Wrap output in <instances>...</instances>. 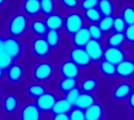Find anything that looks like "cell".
<instances>
[{
  "instance_id": "obj_1",
  "label": "cell",
  "mask_w": 134,
  "mask_h": 120,
  "mask_svg": "<svg viewBox=\"0 0 134 120\" xmlns=\"http://www.w3.org/2000/svg\"><path fill=\"white\" fill-rule=\"evenodd\" d=\"M29 23L30 18L21 10L14 12L5 22V32L7 36L23 39L29 35Z\"/></svg>"
},
{
  "instance_id": "obj_2",
  "label": "cell",
  "mask_w": 134,
  "mask_h": 120,
  "mask_svg": "<svg viewBox=\"0 0 134 120\" xmlns=\"http://www.w3.org/2000/svg\"><path fill=\"white\" fill-rule=\"evenodd\" d=\"M31 77L33 81L48 84L51 83L57 74V67L48 59L36 60L31 69Z\"/></svg>"
},
{
  "instance_id": "obj_3",
  "label": "cell",
  "mask_w": 134,
  "mask_h": 120,
  "mask_svg": "<svg viewBox=\"0 0 134 120\" xmlns=\"http://www.w3.org/2000/svg\"><path fill=\"white\" fill-rule=\"evenodd\" d=\"M64 21L63 27V33L64 36L70 38L79 30L86 25V21L84 18L82 11L75 9L64 13Z\"/></svg>"
},
{
  "instance_id": "obj_4",
  "label": "cell",
  "mask_w": 134,
  "mask_h": 120,
  "mask_svg": "<svg viewBox=\"0 0 134 120\" xmlns=\"http://www.w3.org/2000/svg\"><path fill=\"white\" fill-rule=\"evenodd\" d=\"M4 52L13 61H20L25 52V44L22 39L5 35L2 39Z\"/></svg>"
},
{
  "instance_id": "obj_5",
  "label": "cell",
  "mask_w": 134,
  "mask_h": 120,
  "mask_svg": "<svg viewBox=\"0 0 134 120\" xmlns=\"http://www.w3.org/2000/svg\"><path fill=\"white\" fill-rule=\"evenodd\" d=\"M28 50L35 60L49 58L53 50L49 46L45 37H31L27 45Z\"/></svg>"
},
{
  "instance_id": "obj_6",
  "label": "cell",
  "mask_w": 134,
  "mask_h": 120,
  "mask_svg": "<svg viewBox=\"0 0 134 120\" xmlns=\"http://www.w3.org/2000/svg\"><path fill=\"white\" fill-rule=\"evenodd\" d=\"M25 68L20 61H15L5 70L4 79L7 83L17 86L24 79Z\"/></svg>"
},
{
  "instance_id": "obj_7",
  "label": "cell",
  "mask_w": 134,
  "mask_h": 120,
  "mask_svg": "<svg viewBox=\"0 0 134 120\" xmlns=\"http://www.w3.org/2000/svg\"><path fill=\"white\" fill-rule=\"evenodd\" d=\"M68 57L82 69L90 68L93 64L84 47L71 46L68 52Z\"/></svg>"
},
{
  "instance_id": "obj_8",
  "label": "cell",
  "mask_w": 134,
  "mask_h": 120,
  "mask_svg": "<svg viewBox=\"0 0 134 120\" xmlns=\"http://www.w3.org/2000/svg\"><path fill=\"white\" fill-rule=\"evenodd\" d=\"M82 69L68 57L62 60L57 66V73L60 77L79 79L82 77Z\"/></svg>"
},
{
  "instance_id": "obj_9",
  "label": "cell",
  "mask_w": 134,
  "mask_h": 120,
  "mask_svg": "<svg viewBox=\"0 0 134 120\" xmlns=\"http://www.w3.org/2000/svg\"><path fill=\"white\" fill-rule=\"evenodd\" d=\"M133 89V84L129 80L119 81L113 86L111 92V97L115 102H126Z\"/></svg>"
},
{
  "instance_id": "obj_10",
  "label": "cell",
  "mask_w": 134,
  "mask_h": 120,
  "mask_svg": "<svg viewBox=\"0 0 134 120\" xmlns=\"http://www.w3.org/2000/svg\"><path fill=\"white\" fill-rule=\"evenodd\" d=\"M43 112L40 111L34 100L24 102L18 112L19 120H42Z\"/></svg>"
},
{
  "instance_id": "obj_11",
  "label": "cell",
  "mask_w": 134,
  "mask_h": 120,
  "mask_svg": "<svg viewBox=\"0 0 134 120\" xmlns=\"http://www.w3.org/2000/svg\"><path fill=\"white\" fill-rule=\"evenodd\" d=\"M58 97V94L57 92L48 90L45 94L34 101L42 112L49 113L51 112L53 107L54 106Z\"/></svg>"
},
{
  "instance_id": "obj_12",
  "label": "cell",
  "mask_w": 134,
  "mask_h": 120,
  "mask_svg": "<svg viewBox=\"0 0 134 120\" xmlns=\"http://www.w3.org/2000/svg\"><path fill=\"white\" fill-rule=\"evenodd\" d=\"M104 43L102 41L90 39L84 47L93 64H97L104 59Z\"/></svg>"
},
{
  "instance_id": "obj_13",
  "label": "cell",
  "mask_w": 134,
  "mask_h": 120,
  "mask_svg": "<svg viewBox=\"0 0 134 120\" xmlns=\"http://www.w3.org/2000/svg\"><path fill=\"white\" fill-rule=\"evenodd\" d=\"M116 78L121 80H130L134 78V60L127 57L116 65Z\"/></svg>"
},
{
  "instance_id": "obj_14",
  "label": "cell",
  "mask_w": 134,
  "mask_h": 120,
  "mask_svg": "<svg viewBox=\"0 0 134 120\" xmlns=\"http://www.w3.org/2000/svg\"><path fill=\"white\" fill-rule=\"evenodd\" d=\"M127 57V53L123 49V47L105 46L104 48V59L115 65H117Z\"/></svg>"
},
{
  "instance_id": "obj_15",
  "label": "cell",
  "mask_w": 134,
  "mask_h": 120,
  "mask_svg": "<svg viewBox=\"0 0 134 120\" xmlns=\"http://www.w3.org/2000/svg\"><path fill=\"white\" fill-rule=\"evenodd\" d=\"M20 99L17 95L13 93L7 94L4 95L1 105L3 112L6 115H13L17 111H19L20 105Z\"/></svg>"
},
{
  "instance_id": "obj_16",
  "label": "cell",
  "mask_w": 134,
  "mask_h": 120,
  "mask_svg": "<svg viewBox=\"0 0 134 120\" xmlns=\"http://www.w3.org/2000/svg\"><path fill=\"white\" fill-rule=\"evenodd\" d=\"M48 30L42 16L30 19L29 35L31 37H45Z\"/></svg>"
},
{
  "instance_id": "obj_17",
  "label": "cell",
  "mask_w": 134,
  "mask_h": 120,
  "mask_svg": "<svg viewBox=\"0 0 134 120\" xmlns=\"http://www.w3.org/2000/svg\"><path fill=\"white\" fill-rule=\"evenodd\" d=\"M49 30L62 31L64 21V14L61 10H57L46 17H43Z\"/></svg>"
},
{
  "instance_id": "obj_18",
  "label": "cell",
  "mask_w": 134,
  "mask_h": 120,
  "mask_svg": "<svg viewBox=\"0 0 134 120\" xmlns=\"http://www.w3.org/2000/svg\"><path fill=\"white\" fill-rule=\"evenodd\" d=\"M21 11L30 19L41 16L40 0H21Z\"/></svg>"
},
{
  "instance_id": "obj_19",
  "label": "cell",
  "mask_w": 134,
  "mask_h": 120,
  "mask_svg": "<svg viewBox=\"0 0 134 120\" xmlns=\"http://www.w3.org/2000/svg\"><path fill=\"white\" fill-rule=\"evenodd\" d=\"M79 81V86L80 87L82 92L94 94L100 86L99 79L93 75H87L80 78Z\"/></svg>"
},
{
  "instance_id": "obj_20",
  "label": "cell",
  "mask_w": 134,
  "mask_h": 120,
  "mask_svg": "<svg viewBox=\"0 0 134 120\" xmlns=\"http://www.w3.org/2000/svg\"><path fill=\"white\" fill-rule=\"evenodd\" d=\"M69 39H70L71 46H77V47H85L86 45L91 39V37H90L89 30L86 25L85 27L79 30L77 32H75Z\"/></svg>"
},
{
  "instance_id": "obj_21",
  "label": "cell",
  "mask_w": 134,
  "mask_h": 120,
  "mask_svg": "<svg viewBox=\"0 0 134 120\" xmlns=\"http://www.w3.org/2000/svg\"><path fill=\"white\" fill-rule=\"evenodd\" d=\"M104 43L106 46L123 47L126 44L124 32H118L112 31L105 35Z\"/></svg>"
},
{
  "instance_id": "obj_22",
  "label": "cell",
  "mask_w": 134,
  "mask_h": 120,
  "mask_svg": "<svg viewBox=\"0 0 134 120\" xmlns=\"http://www.w3.org/2000/svg\"><path fill=\"white\" fill-rule=\"evenodd\" d=\"M48 90L47 86L45 83L33 81L27 84L25 87L26 94L33 100H35Z\"/></svg>"
},
{
  "instance_id": "obj_23",
  "label": "cell",
  "mask_w": 134,
  "mask_h": 120,
  "mask_svg": "<svg viewBox=\"0 0 134 120\" xmlns=\"http://www.w3.org/2000/svg\"><path fill=\"white\" fill-rule=\"evenodd\" d=\"M84 112L86 120H99L104 119L105 115V108L104 105L98 101L87 108Z\"/></svg>"
},
{
  "instance_id": "obj_24",
  "label": "cell",
  "mask_w": 134,
  "mask_h": 120,
  "mask_svg": "<svg viewBox=\"0 0 134 120\" xmlns=\"http://www.w3.org/2000/svg\"><path fill=\"white\" fill-rule=\"evenodd\" d=\"M64 35L62 31L48 30L45 35V39L47 41L49 46L53 50V51L57 50L61 46Z\"/></svg>"
},
{
  "instance_id": "obj_25",
  "label": "cell",
  "mask_w": 134,
  "mask_h": 120,
  "mask_svg": "<svg viewBox=\"0 0 134 120\" xmlns=\"http://www.w3.org/2000/svg\"><path fill=\"white\" fill-rule=\"evenodd\" d=\"M97 71L104 78L112 79L116 77V65L104 59L97 63Z\"/></svg>"
},
{
  "instance_id": "obj_26",
  "label": "cell",
  "mask_w": 134,
  "mask_h": 120,
  "mask_svg": "<svg viewBox=\"0 0 134 120\" xmlns=\"http://www.w3.org/2000/svg\"><path fill=\"white\" fill-rule=\"evenodd\" d=\"M79 86V79L72 78L60 77L57 83V90L61 96L64 95L67 92L71 90L75 86Z\"/></svg>"
},
{
  "instance_id": "obj_27",
  "label": "cell",
  "mask_w": 134,
  "mask_h": 120,
  "mask_svg": "<svg viewBox=\"0 0 134 120\" xmlns=\"http://www.w3.org/2000/svg\"><path fill=\"white\" fill-rule=\"evenodd\" d=\"M97 101V98L96 97L94 94L82 92L79 97H78L75 104V106L82 110H86L87 108L90 107Z\"/></svg>"
},
{
  "instance_id": "obj_28",
  "label": "cell",
  "mask_w": 134,
  "mask_h": 120,
  "mask_svg": "<svg viewBox=\"0 0 134 120\" xmlns=\"http://www.w3.org/2000/svg\"><path fill=\"white\" fill-rule=\"evenodd\" d=\"M74 106L64 97L60 96L57 98L51 114H68Z\"/></svg>"
},
{
  "instance_id": "obj_29",
  "label": "cell",
  "mask_w": 134,
  "mask_h": 120,
  "mask_svg": "<svg viewBox=\"0 0 134 120\" xmlns=\"http://www.w3.org/2000/svg\"><path fill=\"white\" fill-rule=\"evenodd\" d=\"M41 16L46 17L59 10L58 0H40Z\"/></svg>"
},
{
  "instance_id": "obj_30",
  "label": "cell",
  "mask_w": 134,
  "mask_h": 120,
  "mask_svg": "<svg viewBox=\"0 0 134 120\" xmlns=\"http://www.w3.org/2000/svg\"><path fill=\"white\" fill-rule=\"evenodd\" d=\"M98 9L103 16H114L115 14V4L113 0H99Z\"/></svg>"
},
{
  "instance_id": "obj_31",
  "label": "cell",
  "mask_w": 134,
  "mask_h": 120,
  "mask_svg": "<svg viewBox=\"0 0 134 120\" xmlns=\"http://www.w3.org/2000/svg\"><path fill=\"white\" fill-rule=\"evenodd\" d=\"M82 13L87 24H98L103 17L97 7L84 10L82 11Z\"/></svg>"
},
{
  "instance_id": "obj_32",
  "label": "cell",
  "mask_w": 134,
  "mask_h": 120,
  "mask_svg": "<svg viewBox=\"0 0 134 120\" xmlns=\"http://www.w3.org/2000/svg\"><path fill=\"white\" fill-rule=\"evenodd\" d=\"M127 25L134 24V6L128 4L123 6L119 13Z\"/></svg>"
},
{
  "instance_id": "obj_33",
  "label": "cell",
  "mask_w": 134,
  "mask_h": 120,
  "mask_svg": "<svg viewBox=\"0 0 134 120\" xmlns=\"http://www.w3.org/2000/svg\"><path fill=\"white\" fill-rule=\"evenodd\" d=\"M113 22L114 16H103L99 21L98 25L105 35L113 31Z\"/></svg>"
},
{
  "instance_id": "obj_34",
  "label": "cell",
  "mask_w": 134,
  "mask_h": 120,
  "mask_svg": "<svg viewBox=\"0 0 134 120\" xmlns=\"http://www.w3.org/2000/svg\"><path fill=\"white\" fill-rule=\"evenodd\" d=\"M86 27L89 30L91 39L102 41V42L104 41L105 35L100 28L98 24H87Z\"/></svg>"
},
{
  "instance_id": "obj_35",
  "label": "cell",
  "mask_w": 134,
  "mask_h": 120,
  "mask_svg": "<svg viewBox=\"0 0 134 120\" xmlns=\"http://www.w3.org/2000/svg\"><path fill=\"white\" fill-rule=\"evenodd\" d=\"M59 9L64 10L65 12L75 10L79 9L80 0H58Z\"/></svg>"
},
{
  "instance_id": "obj_36",
  "label": "cell",
  "mask_w": 134,
  "mask_h": 120,
  "mask_svg": "<svg viewBox=\"0 0 134 120\" xmlns=\"http://www.w3.org/2000/svg\"><path fill=\"white\" fill-rule=\"evenodd\" d=\"M126 27L127 24L122 19V17L119 14H115L113 22V31L118 32H124Z\"/></svg>"
},
{
  "instance_id": "obj_37",
  "label": "cell",
  "mask_w": 134,
  "mask_h": 120,
  "mask_svg": "<svg viewBox=\"0 0 134 120\" xmlns=\"http://www.w3.org/2000/svg\"><path fill=\"white\" fill-rule=\"evenodd\" d=\"M82 90L80 89V87L75 86L73 89H71V90H69L68 92H67L64 95H63L73 106H75V104L78 99V97H79V95L81 94Z\"/></svg>"
},
{
  "instance_id": "obj_38",
  "label": "cell",
  "mask_w": 134,
  "mask_h": 120,
  "mask_svg": "<svg viewBox=\"0 0 134 120\" xmlns=\"http://www.w3.org/2000/svg\"><path fill=\"white\" fill-rule=\"evenodd\" d=\"M70 120H86V116L84 110L74 106L68 113Z\"/></svg>"
},
{
  "instance_id": "obj_39",
  "label": "cell",
  "mask_w": 134,
  "mask_h": 120,
  "mask_svg": "<svg viewBox=\"0 0 134 120\" xmlns=\"http://www.w3.org/2000/svg\"><path fill=\"white\" fill-rule=\"evenodd\" d=\"M13 61L2 50V42H1L0 44V68H2L3 70H5L13 63Z\"/></svg>"
},
{
  "instance_id": "obj_40",
  "label": "cell",
  "mask_w": 134,
  "mask_h": 120,
  "mask_svg": "<svg viewBox=\"0 0 134 120\" xmlns=\"http://www.w3.org/2000/svg\"><path fill=\"white\" fill-rule=\"evenodd\" d=\"M124 35L126 38V44H129L130 46L134 45V24L127 25L125 31Z\"/></svg>"
},
{
  "instance_id": "obj_41",
  "label": "cell",
  "mask_w": 134,
  "mask_h": 120,
  "mask_svg": "<svg viewBox=\"0 0 134 120\" xmlns=\"http://www.w3.org/2000/svg\"><path fill=\"white\" fill-rule=\"evenodd\" d=\"M99 0H80L79 9L81 11L86 10L88 9L97 7Z\"/></svg>"
},
{
  "instance_id": "obj_42",
  "label": "cell",
  "mask_w": 134,
  "mask_h": 120,
  "mask_svg": "<svg viewBox=\"0 0 134 120\" xmlns=\"http://www.w3.org/2000/svg\"><path fill=\"white\" fill-rule=\"evenodd\" d=\"M126 104L127 108L131 112H134V89L133 90L132 93L130 94V97H128V99L126 100Z\"/></svg>"
},
{
  "instance_id": "obj_43",
  "label": "cell",
  "mask_w": 134,
  "mask_h": 120,
  "mask_svg": "<svg viewBox=\"0 0 134 120\" xmlns=\"http://www.w3.org/2000/svg\"><path fill=\"white\" fill-rule=\"evenodd\" d=\"M50 120H70L68 114H52Z\"/></svg>"
},
{
  "instance_id": "obj_44",
  "label": "cell",
  "mask_w": 134,
  "mask_h": 120,
  "mask_svg": "<svg viewBox=\"0 0 134 120\" xmlns=\"http://www.w3.org/2000/svg\"><path fill=\"white\" fill-rule=\"evenodd\" d=\"M8 2H9V0H0V9H3L5 6H6Z\"/></svg>"
},
{
  "instance_id": "obj_45",
  "label": "cell",
  "mask_w": 134,
  "mask_h": 120,
  "mask_svg": "<svg viewBox=\"0 0 134 120\" xmlns=\"http://www.w3.org/2000/svg\"><path fill=\"white\" fill-rule=\"evenodd\" d=\"M4 75H5V70L0 68V83L2 80L4 79Z\"/></svg>"
},
{
  "instance_id": "obj_46",
  "label": "cell",
  "mask_w": 134,
  "mask_h": 120,
  "mask_svg": "<svg viewBox=\"0 0 134 120\" xmlns=\"http://www.w3.org/2000/svg\"><path fill=\"white\" fill-rule=\"evenodd\" d=\"M3 97H4V95H3V89H2V85L0 83V105L2 103Z\"/></svg>"
},
{
  "instance_id": "obj_47",
  "label": "cell",
  "mask_w": 134,
  "mask_h": 120,
  "mask_svg": "<svg viewBox=\"0 0 134 120\" xmlns=\"http://www.w3.org/2000/svg\"><path fill=\"white\" fill-rule=\"evenodd\" d=\"M131 49L130 50V55L131 57V58H133L134 60V45L133 46H130Z\"/></svg>"
},
{
  "instance_id": "obj_48",
  "label": "cell",
  "mask_w": 134,
  "mask_h": 120,
  "mask_svg": "<svg viewBox=\"0 0 134 120\" xmlns=\"http://www.w3.org/2000/svg\"><path fill=\"white\" fill-rule=\"evenodd\" d=\"M130 120H134V112H132V114H131V116H130Z\"/></svg>"
},
{
  "instance_id": "obj_49",
  "label": "cell",
  "mask_w": 134,
  "mask_h": 120,
  "mask_svg": "<svg viewBox=\"0 0 134 120\" xmlns=\"http://www.w3.org/2000/svg\"><path fill=\"white\" fill-rule=\"evenodd\" d=\"M99 120H105L104 119H99Z\"/></svg>"
}]
</instances>
